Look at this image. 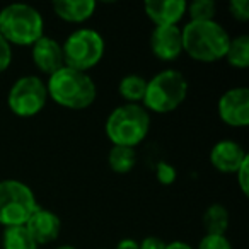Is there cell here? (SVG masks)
Instances as JSON below:
<instances>
[{
  "mask_svg": "<svg viewBox=\"0 0 249 249\" xmlns=\"http://www.w3.org/2000/svg\"><path fill=\"white\" fill-rule=\"evenodd\" d=\"M181 38L183 52L205 63L224 58L231 41L227 31L215 21H190L181 29Z\"/></svg>",
  "mask_w": 249,
  "mask_h": 249,
  "instance_id": "6da1fadb",
  "label": "cell"
},
{
  "mask_svg": "<svg viewBox=\"0 0 249 249\" xmlns=\"http://www.w3.org/2000/svg\"><path fill=\"white\" fill-rule=\"evenodd\" d=\"M48 97L69 109H86L96 101L97 89L87 72L63 67L46 82Z\"/></svg>",
  "mask_w": 249,
  "mask_h": 249,
  "instance_id": "7a4b0ae2",
  "label": "cell"
},
{
  "mask_svg": "<svg viewBox=\"0 0 249 249\" xmlns=\"http://www.w3.org/2000/svg\"><path fill=\"white\" fill-rule=\"evenodd\" d=\"M0 35L9 45L33 46L45 36V21L28 4H11L0 11Z\"/></svg>",
  "mask_w": 249,
  "mask_h": 249,
  "instance_id": "3957f363",
  "label": "cell"
},
{
  "mask_svg": "<svg viewBox=\"0 0 249 249\" xmlns=\"http://www.w3.org/2000/svg\"><path fill=\"white\" fill-rule=\"evenodd\" d=\"M150 130V114L140 104H123L106 120V135L113 145L135 149Z\"/></svg>",
  "mask_w": 249,
  "mask_h": 249,
  "instance_id": "277c9868",
  "label": "cell"
},
{
  "mask_svg": "<svg viewBox=\"0 0 249 249\" xmlns=\"http://www.w3.org/2000/svg\"><path fill=\"white\" fill-rule=\"evenodd\" d=\"M188 96V80L178 70H162L147 80L143 107L159 114L178 109Z\"/></svg>",
  "mask_w": 249,
  "mask_h": 249,
  "instance_id": "5b68a950",
  "label": "cell"
},
{
  "mask_svg": "<svg viewBox=\"0 0 249 249\" xmlns=\"http://www.w3.org/2000/svg\"><path fill=\"white\" fill-rule=\"evenodd\" d=\"M38 208V201L28 184L16 179L0 181V224L19 227L29 220Z\"/></svg>",
  "mask_w": 249,
  "mask_h": 249,
  "instance_id": "8992f818",
  "label": "cell"
},
{
  "mask_svg": "<svg viewBox=\"0 0 249 249\" xmlns=\"http://www.w3.org/2000/svg\"><path fill=\"white\" fill-rule=\"evenodd\" d=\"M65 67L87 72L96 67L104 55V39L97 31L82 28L73 31L62 45Z\"/></svg>",
  "mask_w": 249,
  "mask_h": 249,
  "instance_id": "52a82bcc",
  "label": "cell"
},
{
  "mask_svg": "<svg viewBox=\"0 0 249 249\" xmlns=\"http://www.w3.org/2000/svg\"><path fill=\"white\" fill-rule=\"evenodd\" d=\"M48 101L46 84L36 75H24L12 84L7 103L14 114L21 118H31L45 107Z\"/></svg>",
  "mask_w": 249,
  "mask_h": 249,
  "instance_id": "ba28073f",
  "label": "cell"
},
{
  "mask_svg": "<svg viewBox=\"0 0 249 249\" xmlns=\"http://www.w3.org/2000/svg\"><path fill=\"white\" fill-rule=\"evenodd\" d=\"M218 116L229 126L244 128L249 124V90L234 87L218 99Z\"/></svg>",
  "mask_w": 249,
  "mask_h": 249,
  "instance_id": "9c48e42d",
  "label": "cell"
},
{
  "mask_svg": "<svg viewBox=\"0 0 249 249\" xmlns=\"http://www.w3.org/2000/svg\"><path fill=\"white\" fill-rule=\"evenodd\" d=\"M154 55L162 62H173L183 53V38L178 26H159L150 36Z\"/></svg>",
  "mask_w": 249,
  "mask_h": 249,
  "instance_id": "30bf717a",
  "label": "cell"
},
{
  "mask_svg": "<svg viewBox=\"0 0 249 249\" xmlns=\"http://www.w3.org/2000/svg\"><path fill=\"white\" fill-rule=\"evenodd\" d=\"M31 48H33V62L46 75H53L55 72H58L60 69L65 67L62 45L56 39L50 38V36H43Z\"/></svg>",
  "mask_w": 249,
  "mask_h": 249,
  "instance_id": "8fae6325",
  "label": "cell"
},
{
  "mask_svg": "<svg viewBox=\"0 0 249 249\" xmlns=\"http://www.w3.org/2000/svg\"><path fill=\"white\" fill-rule=\"evenodd\" d=\"M31 237L36 241V244H48L53 242L60 235L62 231V222H60L58 215L53 213L50 210H43V208H36L35 213L29 217V220L24 224Z\"/></svg>",
  "mask_w": 249,
  "mask_h": 249,
  "instance_id": "7c38bea8",
  "label": "cell"
},
{
  "mask_svg": "<svg viewBox=\"0 0 249 249\" xmlns=\"http://www.w3.org/2000/svg\"><path fill=\"white\" fill-rule=\"evenodd\" d=\"M248 159L249 157L246 150L237 142H232V140H222V142L215 143L210 152L212 166L225 174H235Z\"/></svg>",
  "mask_w": 249,
  "mask_h": 249,
  "instance_id": "4fadbf2b",
  "label": "cell"
},
{
  "mask_svg": "<svg viewBox=\"0 0 249 249\" xmlns=\"http://www.w3.org/2000/svg\"><path fill=\"white\" fill-rule=\"evenodd\" d=\"M145 14L150 21L159 26H178L186 14L184 0H149L145 2Z\"/></svg>",
  "mask_w": 249,
  "mask_h": 249,
  "instance_id": "5bb4252c",
  "label": "cell"
},
{
  "mask_svg": "<svg viewBox=\"0 0 249 249\" xmlns=\"http://www.w3.org/2000/svg\"><path fill=\"white\" fill-rule=\"evenodd\" d=\"M53 11L63 21L80 24L94 14L96 2L92 0H56L53 2Z\"/></svg>",
  "mask_w": 249,
  "mask_h": 249,
  "instance_id": "9a60e30c",
  "label": "cell"
},
{
  "mask_svg": "<svg viewBox=\"0 0 249 249\" xmlns=\"http://www.w3.org/2000/svg\"><path fill=\"white\" fill-rule=\"evenodd\" d=\"M137 162V152L135 149H130V147H120L113 145L107 154V164L114 173H130V171L135 167Z\"/></svg>",
  "mask_w": 249,
  "mask_h": 249,
  "instance_id": "2e32d148",
  "label": "cell"
},
{
  "mask_svg": "<svg viewBox=\"0 0 249 249\" xmlns=\"http://www.w3.org/2000/svg\"><path fill=\"white\" fill-rule=\"evenodd\" d=\"M145 89H147V80L140 75H126L121 79L118 90H120V96L124 101H128V104H139L143 101L145 96Z\"/></svg>",
  "mask_w": 249,
  "mask_h": 249,
  "instance_id": "e0dca14e",
  "label": "cell"
},
{
  "mask_svg": "<svg viewBox=\"0 0 249 249\" xmlns=\"http://www.w3.org/2000/svg\"><path fill=\"white\" fill-rule=\"evenodd\" d=\"M203 225L207 234L224 235L229 227V212L224 205L215 203L207 208L203 215Z\"/></svg>",
  "mask_w": 249,
  "mask_h": 249,
  "instance_id": "ac0fdd59",
  "label": "cell"
},
{
  "mask_svg": "<svg viewBox=\"0 0 249 249\" xmlns=\"http://www.w3.org/2000/svg\"><path fill=\"white\" fill-rule=\"evenodd\" d=\"M224 58H227V62L235 69H246L249 65V36L241 35L232 38Z\"/></svg>",
  "mask_w": 249,
  "mask_h": 249,
  "instance_id": "d6986e66",
  "label": "cell"
},
{
  "mask_svg": "<svg viewBox=\"0 0 249 249\" xmlns=\"http://www.w3.org/2000/svg\"><path fill=\"white\" fill-rule=\"evenodd\" d=\"M2 246H4V249H38V244L24 225L5 229Z\"/></svg>",
  "mask_w": 249,
  "mask_h": 249,
  "instance_id": "ffe728a7",
  "label": "cell"
},
{
  "mask_svg": "<svg viewBox=\"0 0 249 249\" xmlns=\"http://www.w3.org/2000/svg\"><path fill=\"white\" fill-rule=\"evenodd\" d=\"M215 5L213 0H195L191 4H186V14H190L191 21H213Z\"/></svg>",
  "mask_w": 249,
  "mask_h": 249,
  "instance_id": "44dd1931",
  "label": "cell"
},
{
  "mask_svg": "<svg viewBox=\"0 0 249 249\" xmlns=\"http://www.w3.org/2000/svg\"><path fill=\"white\" fill-rule=\"evenodd\" d=\"M198 249H232V246L225 235L205 234V237L198 244Z\"/></svg>",
  "mask_w": 249,
  "mask_h": 249,
  "instance_id": "7402d4cb",
  "label": "cell"
},
{
  "mask_svg": "<svg viewBox=\"0 0 249 249\" xmlns=\"http://www.w3.org/2000/svg\"><path fill=\"white\" fill-rule=\"evenodd\" d=\"M229 11H231L232 18L237 21H249V0H231Z\"/></svg>",
  "mask_w": 249,
  "mask_h": 249,
  "instance_id": "603a6c76",
  "label": "cell"
},
{
  "mask_svg": "<svg viewBox=\"0 0 249 249\" xmlns=\"http://www.w3.org/2000/svg\"><path fill=\"white\" fill-rule=\"evenodd\" d=\"M156 176L160 184H173L176 181V169L167 162H159L156 166Z\"/></svg>",
  "mask_w": 249,
  "mask_h": 249,
  "instance_id": "cb8c5ba5",
  "label": "cell"
},
{
  "mask_svg": "<svg viewBox=\"0 0 249 249\" xmlns=\"http://www.w3.org/2000/svg\"><path fill=\"white\" fill-rule=\"evenodd\" d=\"M11 62H12V48H11V45L5 41L4 36L0 35V73L9 69Z\"/></svg>",
  "mask_w": 249,
  "mask_h": 249,
  "instance_id": "d4e9b609",
  "label": "cell"
},
{
  "mask_svg": "<svg viewBox=\"0 0 249 249\" xmlns=\"http://www.w3.org/2000/svg\"><path fill=\"white\" fill-rule=\"evenodd\" d=\"M248 166H249V159L242 164L241 167L237 169L235 176H237V183H239V188L244 195L249 193V171H248Z\"/></svg>",
  "mask_w": 249,
  "mask_h": 249,
  "instance_id": "484cf974",
  "label": "cell"
},
{
  "mask_svg": "<svg viewBox=\"0 0 249 249\" xmlns=\"http://www.w3.org/2000/svg\"><path fill=\"white\" fill-rule=\"evenodd\" d=\"M166 242L162 241L160 237H154V235H150V237H145L142 242L139 244L140 249H166Z\"/></svg>",
  "mask_w": 249,
  "mask_h": 249,
  "instance_id": "4316f807",
  "label": "cell"
},
{
  "mask_svg": "<svg viewBox=\"0 0 249 249\" xmlns=\"http://www.w3.org/2000/svg\"><path fill=\"white\" fill-rule=\"evenodd\" d=\"M116 249H140L139 242L133 241V239H123V241L118 242Z\"/></svg>",
  "mask_w": 249,
  "mask_h": 249,
  "instance_id": "83f0119b",
  "label": "cell"
},
{
  "mask_svg": "<svg viewBox=\"0 0 249 249\" xmlns=\"http://www.w3.org/2000/svg\"><path fill=\"white\" fill-rule=\"evenodd\" d=\"M166 249H193L190 244H186V242H181V241H174V242H169V244L166 246Z\"/></svg>",
  "mask_w": 249,
  "mask_h": 249,
  "instance_id": "f1b7e54d",
  "label": "cell"
},
{
  "mask_svg": "<svg viewBox=\"0 0 249 249\" xmlns=\"http://www.w3.org/2000/svg\"><path fill=\"white\" fill-rule=\"evenodd\" d=\"M56 249H75L73 246H60V248H56Z\"/></svg>",
  "mask_w": 249,
  "mask_h": 249,
  "instance_id": "f546056e",
  "label": "cell"
}]
</instances>
